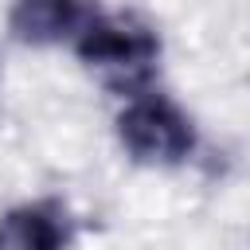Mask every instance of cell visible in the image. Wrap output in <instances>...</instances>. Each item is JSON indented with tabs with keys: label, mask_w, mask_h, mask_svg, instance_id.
Returning <instances> with one entry per match:
<instances>
[{
	"label": "cell",
	"mask_w": 250,
	"mask_h": 250,
	"mask_svg": "<svg viewBox=\"0 0 250 250\" xmlns=\"http://www.w3.org/2000/svg\"><path fill=\"white\" fill-rule=\"evenodd\" d=\"M78 62L109 90H117L121 98H133L141 90H148L156 66H160V35L137 20V16H105L98 12L82 35L70 43Z\"/></svg>",
	"instance_id": "cell-1"
},
{
	"label": "cell",
	"mask_w": 250,
	"mask_h": 250,
	"mask_svg": "<svg viewBox=\"0 0 250 250\" xmlns=\"http://www.w3.org/2000/svg\"><path fill=\"white\" fill-rule=\"evenodd\" d=\"M113 129H117L125 156L145 168H180L191 160V152L199 145L191 113L152 86L125 98Z\"/></svg>",
	"instance_id": "cell-2"
},
{
	"label": "cell",
	"mask_w": 250,
	"mask_h": 250,
	"mask_svg": "<svg viewBox=\"0 0 250 250\" xmlns=\"http://www.w3.org/2000/svg\"><path fill=\"white\" fill-rule=\"evenodd\" d=\"M74 215L62 199H23L0 215V250H70Z\"/></svg>",
	"instance_id": "cell-3"
},
{
	"label": "cell",
	"mask_w": 250,
	"mask_h": 250,
	"mask_svg": "<svg viewBox=\"0 0 250 250\" xmlns=\"http://www.w3.org/2000/svg\"><path fill=\"white\" fill-rule=\"evenodd\" d=\"M94 16H98L94 0H12L8 27L20 43L55 47L74 43Z\"/></svg>",
	"instance_id": "cell-4"
}]
</instances>
